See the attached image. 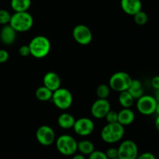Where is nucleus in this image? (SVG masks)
<instances>
[{
    "instance_id": "obj_1",
    "label": "nucleus",
    "mask_w": 159,
    "mask_h": 159,
    "mask_svg": "<svg viewBox=\"0 0 159 159\" xmlns=\"http://www.w3.org/2000/svg\"><path fill=\"white\" fill-rule=\"evenodd\" d=\"M30 55L37 59L43 58L49 54L51 44L50 40L45 36L38 35L34 37L28 44Z\"/></svg>"
},
{
    "instance_id": "obj_2",
    "label": "nucleus",
    "mask_w": 159,
    "mask_h": 159,
    "mask_svg": "<svg viewBox=\"0 0 159 159\" xmlns=\"http://www.w3.org/2000/svg\"><path fill=\"white\" fill-rule=\"evenodd\" d=\"M125 134V129L118 122L107 124L100 132L101 139L107 144H115L123 139Z\"/></svg>"
},
{
    "instance_id": "obj_3",
    "label": "nucleus",
    "mask_w": 159,
    "mask_h": 159,
    "mask_svg": "<svg viewBox=\"0 0 159 159\" xmlns=\"http://www.w3.org/2000/svg\"><path fill=\"white\" fill-rule=\"evenodd\" d=\"M9 24L17 33H25L32 28L34 25V18L28 11L14 12L11 16Z\"/></svg>"
},
{
    "instance_id": "obj_4",
    "label": "nucleus",
    "mask_w": 159,
    "mask_h": 159,
    "mask_svg": "<svg viewBox=\"0 0 159 159\" xmlns=\"http://www.w3.org/2000/svg\"><path fill=\"white\" fill-rule=\"evenodd\" d=\"M57 150L65 156H72L77 152L78 141L69 134H62L55 140Z\"/></svg>"
},
{
    "instance_id": "obj_5",
    "label": "nucleus",
    "mask_w": 159,
    "mask_h": 159,
    "mask_svg": "<svg viewBox=\"0 0 159 159\" xmlns=\"http://www.w3.org/2000/svg\"><path fill=\"white\" fill-rule=\"evenodd\" d=\"M132 82V78L128 73L125 71H117L112 75L109 80V86L115 92L126 91L130 87Z\"/></svg>"
},
{
    "instance_id": "obj_6",
    "label": "nucleus",
    "mask_w": 159,
    "mask_h": 159,
    "mask_svg": "<svg viewBox=\"0 0 159 159\" xmlns=\"http://www.w3.org/2000/svg\"><path fill=\"white\" fill-rule=\"evenodd\" d=\"M51 101L57 108L65 110L69 109L72 105L73 96L69 90L60 87L53 92Z\"/></svg>"
},
{
    "instance_id": "obj_7",
    "label": "nucleus",
    "mask_w": 159,
    "mask_h": 159,
    "mask_svg": "<svg viewBox=\"0 0 159 159\" xmlns=\"http://www.w3.org/2000/svg\"><path fill=\"white\" fill-rule=\"evenodd\" d=\"M157 100L155 96L150 95H143L137 99V110L140 113L144 116H150L155 113Z\"/></svg>"
},
{
    "instance_id": "obj_8",
    "label": "nucleus",
    "mask_w": 159,
    "mask_h": 159,
    "mask_svg": "<svg viewBox=\"0 0 159 159\" xmlns=\"http://www.w3.org/2000/svg\"><path fill=\"white\" fill-rule=\"evenodd\" d=\"M117 150L118 158L120 159H136L139 155L138 145L132 140L122 141Z\"/></svg>"
},
{
    "instance_id": "obj_9",
    "label": "nucleus",
    "mask_w": 159,
    "mask_h": 159,
    "mask_svg": "<svg viewBox=\"0 0 159 159\" xmlns=\"http://www.w3.org/2000/svg\"><path fill=\"white\" fill-rule=\"evenodd\" d=\"M72 36L74 40L82 46L89 44L93 40V33L85 24L76 25L72 30Z\"/></svg>"
},
{
    "instance_id": "obj_10",
    "label": "nucleus",
    "mask_w": 159,
    "mask_h": 159,
    "mask_svg": "<svg viewBox=\"0 0 159 159\" xmlns=\"http://www.w3.org/2000/svg\"><path fill=\"white\" fill-rule=\"evenodd\" d=\"M36 138L41 145L50 146L55 142L56 134L52 127L48 125H42L36 131Z\"/></svg>"
},
{
    "instance_id": "obj_11",
    "label": "nucleus",
    "mask_w": 159,
    "mask_h": 159,
    "mask_svg": "<svg viewBox=\"0 0 159 159\" xmlns=\"http://www.w3.org/2000/svg\"><path fill=\"white\" fill-rule=\"evenodd\" d=\"M95 129L94 122L88 117H82L75 120L73 130L76 134L81 137H87L91 134Z\"/></svg>"
},
{
    "instance_id": "obj_12",
    "label": "nucleus",
    "mask_w": 159,
    "mask_h": 159,
    "mask_svg": "<svg viewBox=\"0 0 159 159\" xmlns=\"http://www.w3.org/2000/svg\"><path fill=\"white\" fill-rule=\"evenodd\" d=\"M110 109V103L107 99H98L91 107V114L96 119H103Z\"/></svg>"
},
{
    "instance_id": "obj_13",
    "label": "nucleus",
    "mask_w": 159,
    "mask_h": 159,
    "mask_svg": "<svg viewBox=\"0 0 159 159\" xmlns=\"http://www.w3.org/2000/svg\"><path fill=\"white\" fill-rule=\"evenodd\" d=\"M43 83L44 86L52 92L59 89L61 85V80L58 75L54 71H48L43 75Z\"/></svg>"
},
{
    "instance_id": "obj_14",
    "label": "nucleus",
    "mask_w": 159,
    "mask_h": 159,
    "mask_svg": "<svg viewBox=\"0 0 159 159\" xmlns=\"http://www.w3.org/2000/svg\"><path fill=\"white\" fill-rule=\"evenodd\" d=\"M120 7L126 14L134 16L142 10L141 0H120Z\"/></svg>"
},
{
    "instance_id": "obj_15",
    "label": "nucleus",
    "mask_w": 159,
    "mask_h": 159,
    "mask_svg": "<svg viewBox=\"0 0 159 159\" xmlns=\"http://www.w3.org/2000/svg\"><path fill=\"white\" fill-rule=\"evenodd\" d=\"M16 33L9 24L4 25L0 30V41L7 46L12 44L16 40Z\"/></svg>"
},
{
    "instance_id": "obj_16",
    "label": "nucleus",
    "mask_w": 159,
    "mask_h": 159,
    "mask_svg": "<svg viewBox=\"0 0 159 159\" xmlns=\"http://www.w3.org/2000/svg\"><path fill=\"white\" fill-rule=\"evenodd\" d=\"M135 120L134 112L130 108H123L120 111L118 112L117 122L121 125H130Z\"/></svg>"
},
{
    "instance_id": "obj_17",
    "label": "nucleus",
    "mask_w": 159,
    "mask_h": 159,
    "mask_svg": "<svg viewBox=\"0 0 159 159\" xmlns=\"http://www.w3.org/2000/svg\"><path fill=\"white\" fill-rule=\"evenodd\" d=\"M75 119L71 114L68 113H62L57 118V124L59 127L65 130L73 128Z\"/></svg>"
},
{
    "instance_id": "obj_18",
    "label": "nucleus",
    "mask_w": 159,
    "mask_h": 159,
    "mask_svg": "<svg viewBox=\"0 0 159 159\" xmlns=\"http://www.w3.org/2000/svg\"><path fill=\"white\" fill-rule=\"evenodd\" d=\"M127 91L130 93V94L133 96L134 99H138L144 95L142 84L141 81L138 79H132V82Z\"/></svg>"
},
{
    "instance_id": "obj_19",
    "label": "nucleus",
    "mask_w": 159,
    "mask_h": 159,
    "mask_svg": "<svg viewBox=\"0 0 159 159\" xmlns=\"http://www.w3.org/2000/svg\"><path fill=\"white\" fill-rule=\"evenodd\" d=\"M10 6L14 12H26L31 6V0H11Z\"/></svg>"
},
{
    "instance_id": "obj_20",
    "label": "nucleus",
    "mask_w": 159,
    "mask_h": 159,
    "mask_svg": "<svg viewBox=\"0 0 159 159\" xmlns=\"http://www.w3.org/2000/svg\"><path fill=\"white\" fill-rule=\"evenodd\" d=\"M77 151L85 156L89 155L93 151H95V146L93 143L89 140H82L78 142Z\"/></svg>"
},
{
    "instance_id": "obj_21",
    "label": "nucleus",
    "mask_w": 159,
    "mask_h": 159,
    "mask_svg": "<svg viewBox=\"0 0 159 159\" xmlns=\"http://www.w3.org/2000/svg\"><path fill=\"white\" fill-rule=\"evenodd\" d=\"M52 95L53 92L44 85H42V86L37 88L35 92L36 98L41 102H47V101L51 100Z\"/></svg>"
},
{
    "instance_id": "obj_22",
    "label": "nucleus",
    "mask_w": 159,
    "mask_h": 159,
    "mask_svg": "<svg viewBox=\"0 0 159 159\" xmlns=\"http://www.w3.org/2000/svg\"><path fill=\"white\" fill-rule=\"evenodd\" d=\"M134 100L135 99L127 90L120 93L119 103L123 108H130L133 106Z\"/></svg>"
},
{
    "instance_id": "obj_23",
    "label": "nucleus",
    "mask_w": 159,
    "mask_h": 159,
    "mask_svg": "<svg viewBox=\"0 0 159 159\" xmlns=\"http://www.w3.org/2000/svg\"><path fill=\"white\" fill-rule=\"evenodd\" d=\"M110 87L107 84H100L96 88V96L98 99H107L110 94Z\"/></svg>"
},
{
    "instance_id": "obj_24",
    "label": "nucleus",
    "mask_w": 159,
    "mask_h": 159,
    "mask_svg": "<svg viewBox=\"0 0 159 159\" xmlns=\"http://www.w3.org/2000/svg\"><path fill=\"white\" fill-rule=\"evenodd\" d=\"M133 16L135 23L139 25V26H144V25H145L148 23V14L144 11L142 10L137 12Z\"/></svg>"
},
{
    "instance_id": "obj_25",
    "label": "nucleus",
    "mask_w": 159,
    "mask_h": 159,
    "mask_svg": "<svg viewBox=\"0 0 159 159\" xmlns=\"http://www.w3.org/2000/svg\"><path fill=\"white\" fill-rule=\"evenodd\" d=\"M11 14L6 9H0V25H7L9 23L11 19Z\"/></svg>"
},
{
    "instance_id": "obj_26",
    "label": "nucleus",
    "mask_w": 159,
    "mask_h": 159,
    "mask_svg": "<svg viewBox=\"0 0 159 159\" xmlns=\"http://www.w3.org/2000/svg\"><path fill=\"white\" fill-rule=\"evenodd\" d=\"M105 119L107 120V124H112V123H116L118 120V113L114 110H110L107 113L105 116Z\"/></svg>"
},
{
    "instance_id": "obj_27",
    "label": "nucleus",
    "mask_w": 159,
    "mask_h": 159,
    "mask_svg": "<svg viewBox=\"0 0 159 159\" xmlns=\"http://www.w3.org/2000/svg\"><path fill=\"white\" fill-rule=\"evenodd\" d=\"M88 159H109L107 158V155L105 152H102V151H93L89 155H88Z\"/></svg>"
},
{
    "instance_id": "obj_28",
    "label": "nucleus",
    "mask_w": 159,
    "mask_h": 159,
    "mask_svg": "<svg viewBox=\"0 0 159 159\" xmlns=\"http://www.w3.org/2000/svg\"><path fill=\"white\" fill-rule=\"evenodd\" d=\"M105 153L109 159L115 158L118 157V150L116 148H110L107 149Z\"/></svg>"
},
{
    "instance_id": "obj_29",
    "label": "nucleus",
    "mask_w": 159,
    "mask_h": 159,
    "mask_svg": "<svg viewBox=\"0 0 159 159\" xmlns=\"http://www.w3.org/2000/svg\"><path fill=\"white\" fill-rule=\"evenodd\" d=\"M19 54L22 57H28L30 55V51L28 45H22L19 49Z\"/></svg>"
},
{
    "instance_id": "obj_30",
    "label": "nucleus",
    "mask_w": 159,
    "mask_h": 159,
    "mask_svg": "<svg viewBox=\"0 0 159 159\" xmlns=\"http://www.w3.org/2000/svg\"><path fill=\"white\" fill-rule=\"evenodd\" d=\"M9 54L6 50L0 49V64L6 63L9 60Z\"/></svg>"
},
{
    "instance_id": "obj_31",
    "label": "nucleus",
    "mask_w": 159,
    "mask_h": 159,
    "mask_svg": "<svg viewBox=\"0 0 159 159\" xmlns=\"http://www.w3.org/2000/svg\"><path fill=\"white\" fill-rule=\"evenodd\" d=\"M136 159H156V157L152 152H144L141 155H138Z\"/></svg>"
},
{
    "instance_id": "obj_32",
    "label": "nucleus",
    "mask_w": 159,
    "mask_h": 159,
    "mask_svg": "<svg viewBox=\"0 0 159 159\" xmlns=\"http://www.w3.org/2000/svg\"><path fill=\"white\" fill-rule=\"evenodd\" d=\"M151 85H152V88L155 89V91L159 89V75L154 76L152 78V81H151Z\"/></svg>"
},
{
    "instance_id": "obj_33",
    "label": "nucleus",
    "mask_w": 159,
    "mask_h": 159,
    "mask_svg": "<svg viewBox=\"0 0 159 159\" xmlns=\"http://www.w3.org/2000/svg\"><path fill=\"white\" fill-rule=\"evenodd\" d=\"M71 159H86L85 155H82V154H75L72 155V158Z\"/></svg>"
},
{
    "instance_id": "obj_34",
    "label": "nucleus",
    "mask_w": 159,
    "mask_h": 159,
    "mask_svg": "<svg viewBox=\"0 0 159 159\" xmlns=\"http://www.w3.org/2000/svg\"><path fill=\"white\" fill-rule=\"evenodd\" d=\"M155 127H156L157 130H158V131L159 132V115L157 116L156 119H155Z\"/></svg>"
},
{
    "instance_id": "obj_35",
    "label": "nucleus",
    "mask_w": 159,
    "mask_h": 159,
    "mask_svg": "<svg viewBox=\"0 0 159 159\" xmlns=\"http://www.w3.org/2000/svg\"><path fill=\"white\" fill-rule=\"evenodd\" d=\"M155 98L156 99L157 102H159V89L156 90V93H155Z\"/></svg>"
},
{
    "instance_id": "obj_36",
    "label": "nucleus",
    "mask_w": 159,
    "mask_h": 159,
    "mask_svg": "<svg viewBox=\"0 0 159 159\" xmlns=\"http://www.w3.org/2000/svg\"><path fill=\"white\" fill-rule=\"evenodd\" d=\"M155 113H157V115H159V102H157L156 109H155Z\"/></svg>"
},
{
    "instance_id": "obj_37",
    "label": "nucleus",
    "mask_w": 159,
    "mask_h": 159,
    "mask_svg": "<svg viewBox=\"0 0 159 159\" xmlns=\"http://www.w3.org/2000/svg\"><path fill=\"white\" fill-rule=\"evenodd\" d=\"M112 159H120L119 158H118V157H117V158H112Z\"/></svg>"
}]
</instances>
